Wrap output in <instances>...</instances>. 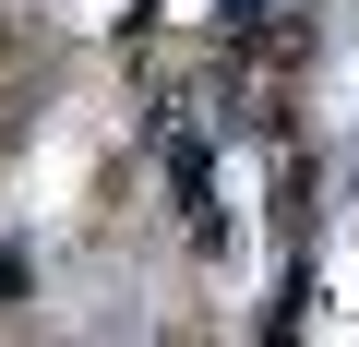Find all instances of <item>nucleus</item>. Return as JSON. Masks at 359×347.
<instances>
[{
    "mask_svg": "<svg viewBox=\"0 0 359 347\" xmlns=\"http://www.w3.org/2000/svg\"><path fill=\"white\" fill-rule=\"evenodd\" d=\"M13 48H25V25H13V13H0V60H13Z\"/></svg>",
    "mask_w": 359,
    "mask_h": 347,
    "instance_id": "obj_1",
    "label": "nucleus"
}]
</instances>
